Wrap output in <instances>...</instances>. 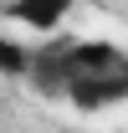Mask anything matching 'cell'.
I'll list each match as a JSON object with an SVG mask.
<instances>
[{"instance_id":"7a4b0ae2","label":"cell","mask_w":128,"mask_h":133,"mask_svg":"<svg viewBox=\"0 0 128 133\" xmlns=\"http://www.w3.org/2000/svg\"><path fill=\"white\" fill-rule=\"evenodd\" d=\"M67 16H72L67 0H16L0 10L5 31H16V36H56L67 26Z\"/></svg>"},{"instance_id":"6da1fadb","label":"cell","mask_w":128,"mask_h":133,"mask_svg":"<svg viewBox=\"0 0 128 133\" xmlns=\"http://www.w3.org/2000/svg\"><path fill=\"white\" fill-rule=\"evenodd\" d=\"M31 87L77 113H113L128 102V51L118 41H51L36 46Z\"/></svg>"},{"instance_id":"3957f363","label":"cell","mask_w":128,"mask_h":133,"mask_svg":"<svg viewBox=\"0 0 128 133\" xmlns=\"http://www.w3.org/2000/svg\"><path fill=\"white\" fill-rule=\"evenodd\" d=\"M31 66H36V46L0 26V77L5 82H31Z\"/></svg>"}]
</instances>
